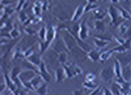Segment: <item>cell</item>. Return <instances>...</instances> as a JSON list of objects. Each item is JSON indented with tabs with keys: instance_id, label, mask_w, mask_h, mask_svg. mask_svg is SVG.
I'll return each instance as SVG.
<instances>
[{
	"instance_id": "cell-1",
	"label": "cell",
	"mask_w": 131,
	"mask_h": 95,
	"mask_svg": "<svg viewBox=\"0 0 131 95\" xmlns=\"http://www.w3.org/2000/svg\"><path fill=\"white\" fill-rule=\"evenodd\" d=\"M60 37H62V39H63V42H64L66 47H67L68 52H72V55H73L75 57H78V59H85V55H86V54L78 46L75 37L70 33V31H67V30L62 31Z\"/></svg>"
},
{
	"instance_id": "cell-2",
	"label": "cell",
	"mask_w": 131,
	"mask_h": 95,
	"mask_svg": "<svg viewBox=\"0 0 131 95\" xmlns=\"http://www.w3.org/2000/svg\"><path fill=\"white\" fill-rule=\"evenodd\" d=\"M71 7L68 5H59L54 9V18L58 20V22H66V21L71 20V16H70V12H71Z\"/></svg>"
},
{
	"instance_id": "cell-3",
	"label": "cell",
	"mask_w": 131,
	"mask_h": 95,
	"mask_svg": "<svg viewBox=\"0 0 131 95\" xmlns=\"http://www.w3.org/2000/svg\"><path fill=\"white\" fill-rule=\"evenodd\" d=\"M51 43H52V44H50L49 47H50V50H51L52 52H55V54H59V52H68V50H67V47H66L62 37L55 38V40L51 42Z\"/></svg>"
},
{
	"instance_id": "cell-4",
	"label": "cell",
	"mask_w": 131,
	"mask_h": 95,
	"mask_svg": "<svg viewBox=\"0 0 131 95\" xmlns=\"http://www.w3.org/2000/svg\"><path fill=\"white\" fill-rule=\"evenodd\" d=\"M58 33V31L55 30V27H54L52 25L51 26H46V38H45V42H43V48H49V46L51 44V42L54 40V38H55V34Z\"/></svg>"
},
{
	"instance_id": "cell-5",
	"label": "cell",
	"mask_w": 131,
	"mask_h": 95,
	"mask_svg": "<svg viewBox=\"0 0 131 95\" xmlns=\"http://www.w3.org/2000/svg\"><path fill=\"white\" fill-rule=\"evenodd\" d=\"M89 35V26L86 24V20L84 18L81 22L79 24V31H78V38L81 40H85Z\"/></svg>"
},
{
	"instance_id": "cell-6",
	"label": "cell",
	"mask_w": 131,
	"mask_h": 95,
	"mask_svg": "<svg viewBox=\"0 0 131 95\" xmlns=\"http://www.w3.org/2000/svg\"><path fill=\"white\" fill-rule=\"evenodd\" d=\"M38 74L42 77V80L45 82H50L51 81V76H50V72L47 70V67H46V62L45 60L42 59L41 64L38 65Z\"/></svg>"
},
{
	"instance_id": "cell-7",
	"label": "cell",
	"mask_w": 131,
	"mask_h": 95,
	"mask_svg": "<svg viewBox=\"0 0 131 95\" xmlns=\"http://www.w3.org/2000/svg\"><path fill=\"white\" fill-rule=\"evenodd\" d=\"M100 78L104 82H112L113 78H114V69L112 67H105L104 69H101Z\"/></svg>"
},
{
	"instance_id": "cell-8",
	"label": "cell",
	"mask_w": 131,
	"mask_h": 95,
	"mask_svg": "<svg viewBox=\"0 0 131 95\" xmlns=\"http://www.w3.org/2000/svg\"><path fill=\"white\" fill-rule=\"evenodd\" d=\"M38 74L37 72L34 70H29V69H21L20 74H18V78L21 80V82H26V81H30L33 77H36Z\"/></svg>"
},
{
	"instance_id": "cell-9",
	"label": "cell",
	"mask_w": 131,
	"mask_h": 95,
	"mask_svg": "<svg viewBox=\"0 0 131 95\" xmlns=\"http://www.w3.org/2000/svg\"><path fill=\"white\" fill-rule=\"evenodd\" d=\"M107 13H109V16H110V18H112V26H118L119 24H121V20H119V17H118V12H117V9H115L114 5L109 7Z\"/></svg>"
},
{
	"instance_id": "cell-10",
	"label": "cell",
	"mask_w": 131,
	"mask_h": 95,
	"mask_svg": "<svg viewBox=\"0 0 131 95\" xmlns=\"http://www.w3.org/2000/svg\"><path fill=\"white\" fill-rule=\"evenodd\" d=\"M107 14V10L100 8V7H97L92 10V18L93 20H104Z\"/></svg>"
},
{
	"instance_id": "cell-11",
	"label": "cell",
	"mask_w": 131,
	"mask_h": 95,
	"mask_svg": "<svg viewBox=\"0 0 131 95\" xmlns=\"http://www.w3.org/2000/svg\"><path fill=\"white\" fill-rule=\"evenodd\" d=\"M25 60L26 61H29V62H31L33 65H36V67H38L39 64H41V61H42V56H41V52H34V54H31L30 56H28V57H25Z\"/></svg>"
},
{
	"instance_id": "cell-12",
	"label": "cell",
	"mask_w": 131,
	"mask_h": 95,
	"mask_svg": "<svg viewBox=\"0 0 131 95\" xmlns=\"http://www.w3.org/2000/svg\"><path fill=\"white\" fill-rule=\"evenodd\" d=\"M84 4H79L78 7H76V9L73 10V13H72V16H71V22H76V21H78L83 14H84Z\"/></svg>"
},
{
	"instance_id": "cell-13",
	"label": "cell",
	"mask_w": 131,
	"mask_h": 95,
	"mask_svg": "<svg viewBox=\"0 0 131 95\" xmlns=\"http://www.w3.org/2000/svg\"><path fill=\"white\" fill-rule=\"evenodd\" d=\"M105 22H104V20H94V22H93V30H94V33H98V34H101L105 31Z\"/></svg>"
},
{
	"instance_id": "cell-14",
	"label": "cell",
	"mask_w": 131,
	"mask_h": 95,
	"mask_svg": "<svg viewBox=\"0 0 131 95\" xmlns=\"http://www.w3.org/2000/svg\"><path fill=\"white\" fill-rule=\"evenodd\" d=\"M55 81H57V83H60V82H63L64 80H66V74H64V70H63V68L62 67H55Z\"/></svg>"
},
{
	"instance_id": "cell-15",
	"label": "cell",
	"mask_w": 131,
	"mask_h": 95,
	"mask_svg": "<svg viewBox=\"0 0 131 95\" xmlns=\"http://www.w3.org/2000/svg\"><path fill=\"white\" fill-rule=\"evenodd\" d=\"M117 27H118V33L122 35L123 33H126V31L130 29V20H125V21H122V22L119 24Z\"/></svg>"
},
{
	"instance_id": "cell-16",
	"label": "cell",
	"mask_w": 131,
	"mask_h": 95,
	"mask_svg": "<svg viewBox=\"0 0 131 95\" xmlns=\"http://www.w3.org/2000/svg\"><path fill=\"white\" fill-rule=\"evenodd\" d=\"M73 37H75V35H73ZM75 39H76V43H78V46H79V47H80V48H81V50L85 52V54H86V52H89V51L92 50V47H91L88 43H85L84 40L79 39L78 37H75Z\"/></svg>"
},
{
	"instance_id": "cell-17",
	"label": "cell",
	"mask_w": 131,
	"mask_h": 95,
	"mask_svg": "<svg viewBox=\"0 0 131 95\" xmlns=\"http://www.w3.org/2000/svg\"><path fill=\"white\" fill-rule=\"evenodd\" d=\"M115 59L119 61V64H122L123 67L130 64V55H128V54L126 55V52H122V55H121V56H117Z\"/></svg>"
},
{
	"instance_id": "cell-18",
	"label": "cell",
	"mask_w": 131,
	"mask_h": 95,
	"mask_svg": "<svg viewBox=\"0 0 131 95\" xmlns=\"http://www.w3.org/2000/svg\"><path fill=\"white\" fill-rule=\"evenodd\" d=\"M100 54H101V51L98 50V48H97V50H93V48H92L89 52H86V56H88L92 61H97L98 57H100Z\"/></svg>"
},
{
	"instance_id": "cell-19",
	"label": "cell",
	"mask_w": 131,
	"mask_h": 95,
	"mask_svg": "<svg viewBox=\"0 0 131 95\" xmlns=\"http://www.w3.org/2000/svg\"><path fill=\"white\" fill-rule=\"evenodd\" d=\"M67 64H68V67L71 68L73 76H80L81 73H83V69H81L78 64H75V62H67Z\"/></svg>"
},
{
	"instance_id": "cell-20",
	"label": "cell",
	"mask_w": 131,
	"mask_h": 95,
	"mask_svg": "<svg viewBox=\"0 0 131 95\" xmlns=\"http://www.w3.org/2000/svg\"><path fill=\"white\" fill-rule=\"evenodd\" d=\"M37 94H39V95H45V94H47L49 92V87H47V82H45V81H43L42 83H41V85L34 90Z\"/></svg>"
},
{
	"instance_id": "cell-21",
	"label": "cell",
	"mask_w": 131,
	"mask_h": 95,
	"mask_svg": "<svg viewBox=\"0 0 131 95\" xmlns=\"http://www.w3.org/2000/svg\"><path fill=\"white\" fill-rule=\"evenodd\" d=\"M67 59H68V52H59L57 54V61L58 64H66L67 62Z\"/></svg>"
},
{
	"instance_id": "cell-22",
	"label": "cell",
	"mask_w": 131,
	"mask_h": 95,
	"mask_svg": "<svg viewBox=\"0 0 131 95\" xmlns=\"http://www.w3.org/2000/svg\"><path fill=\"white\" fill-rule=\"evenodd\" d=\"M9 35H10V39H16V38H18L21 35V31H20L17 24L13 22V27H12V30L9 31Z\"/></svg>"
},
{
	"instance_id": "cell-23",
	"label": "cell",
	"mask_w": 131,
	"mask_h": 95,
	"mask_svg": "<svg viewBox=\"0 0 131 95\" xmlns=\"http://www.w3.org/2000/svg\"><path fill=\"white\" fill-rule=\"evenodd\" d=\"M130 64L128 65H125V68L122 69L121 72V74H122V78L126 81V82H130Z\"/></svg>"
},
{
	"instance_id": "cell-24",
	"label": "cell",
	"mask_w": 131,
	"mask_h": 95,
	"mask_svg": "<svg viewBox=\"0 0 131 95\" xmlns=\"http://www.w3.org/2000/svg\"><path fill=\"white\" fill-rule=\"evenodd\" d=\"M37 35H38V39L41 42H45V38H46V25H42L39 27V30L37 31Z\"/></svg>"
},
{
	"instance_id": "cell-25",
	"label": "cell",
	"mask_w": 131,
	"mask_h": 95,
	"mask_svg": "<svg viewBox=\"0 0 131 95\" xmlns=\"http://www.w3.org/2000/svg\"><path fill=\"white\" fill-rule=\"evenodd\" d=\"M117 9V12L121 14V17L123 20H130V13H128V10H126L125 8H121V7H115Z\"/></svg>"
},
{
	"instance_id": "cell-26",
	"label": "cell",
	"mask_w": 131,
	"mask_h": 95,
	"mask_svg": "<svg viewBox=\"0 0 131 95\" xmlns=\"http://www.w3.org/2000/svg\"><path fill=\"white\" fill-rule=\"evenodd\" d=\"M31 12L34 13L36 16L41 14V12H42V9H41V0H37V2L34 3V5H33V8H31Z\"/></svg>"
},
{
	"instance_id": "cell-27",
	"label": "cell",
	"mask_w": 131,
	"mask_h": 95,
	"mask_svg": "<svg viewBox=\"0 0 131 95\" xmlns=\"http://www.w3.org/2000/svg\"><path fill=\"white\" fill-rule=\"evenodd\" d=\"M28 18H29V17H28V14H26V9H21L20 12H18V21L24 25V24L26 22Z\"/></svg>"
},
{
	"instance_id": "cell-28",
	"label": "cell",
	"mask_w": 131,
	"mask_h": 95,
	"mask_svg": "<svg viewBox=\"0 0 131 95\" xmlns=\"http://www.w3.org/2000/svg\"><path fill=\"white\" fill-rule=\"evenodd\" d=\"M36 48H37V43H36V44H33V46H30L29 48H26V50L23 52V57L25 59V57L30 56L31 54H34V52H36Z\"/></svg>"
},
{
	"instance_id": "cell-29",
	"label": "cell",
	"mask_w": 131,
	"mask_h": 95,
	"mask_svg": "<svg viewBox=\"0 0 131 95\" xmlns=\"http://www.w3.org/2000/svg\"><path fill=\"white\" fill-rule=\"evenodd\" d=\"M112 55H113V48H112V50H107V51H105V52H101V54H100V57H98V60L105 61V60H107L109 57H110Z\"/></svg>"
},
{
	"instance_id": "cell-30",
	"label": "cell",
	"mask_w": 131,
	"mask_h": 95,
	"mask_svg": "<svg viewBox=\"0 0 131 95\" xmlns=\"http://www.w3.org/2000/svg\"><path fill=\"white\" fill-rule=\"evenodd\" d=\"M20 72H21V68L20 67H13L12 68V70H10V74H9V77H10V80H16L17 77H18V74H20Z\"/></svg>"
},
{
	"instance_id": "cell-31",
	"label": "cell",
	"mask_w": 131,
	"mask_h": 95,
	"mask_svg": "<svg viewBox=\"0 0 131 95\" xmlns=\"http://www.w3.org/2000/svg\"><path fill=\"white\" fill-rule=\"evenodd\" d=\"M94 38L101 39V40H105V42H107V43H110L112 39H113V37H112V35H109V34H96Z\"/></svg>"
},
{
	"instance_id": "cell-32",
	"label": "cell",
	"mask_w": 131,
	"mask_h": 95,
	"mask_svg": "<svg viewBox=\"0 0 131 95\" xmlns=\"http://www.w3.org/2000/svg\"><path fill=\"white\" fill-rule=\"evenodd\" d=\"M93 43H94V46H96L98 50H101V48H104L105 46H107V44H109L107 42H105V40H101V39H97V38H94Z\"/></svg>"
},
{
	"instance_id": "cell-33",
	"label": "cell",
	"mask_w": 131,
	"mask_h": 95,
	"mask_svg": "<svg viewBox=\"0 0 131 95\" xmlns=\"http://www.w3.org/2000/svg\"><path fill=\"white\" fill-rule=\"evenodd\" d=\"M97 7H98L97 3H86V4L84 5V10H83V12L86 13V12H89V10H93V9L97 8Z\"/></svg>"
},
{
	"instance_id": "cell-34",
	"label": "cell",
	"mask_w": 131,
	"mask_h": 95,
	"mask_svg": "<svg viewBox=\"0 0 131 95\" xmlns=\"http://www.w3.org/2000/svg\"><path fill=\"white\" fill-rule=\"evenodd\" d=\"M24 33H26V35H29V37H33L34 34H37V31H36V29H33L31 26H24Z\"/></svg>"
},
{
	"instance_id": "cell-35",
	"label": "cell",
	"mask_w": 131,
	"mask_h": 95,
	"mask_svg": "<svg viewBox=\"0 0 131 95\" xmlns=\"http://www.w3.org/2000/svg\"><path fill=\"white\" fill-rule=\"evenodd\" d=\"M109 90H110L112 94H115V95H119V94H121V92H119V85H117L115 82L112 83V85H110V89H109Z\"/></svg>"
},
{
	"instance_id": "cell-36",
	"label": "cell",
	"mask_w": 131,
	"mask_h": 95,
	"mask_svg": "<svg viewBox=\"0 0 131 95\" xmlns=\"http://www.w3.org/2000/svg\"><path fill=\"white\" fill-rule=\"evenodd\" d=\"M84 87H86V89H91V90H93V89H96L98 85H96L94 82H92V81H84Z\"/></svg>"
},
{
	"instance_id": "cell-37",
	"label": "cell",
	"mask_w": 131,
	"mask_h": 95,
	"mask_svg": "<svg viewBox=\"0 0 131 95\" xmlns=\"http://www.w3.org/2000/svg\"><path fill=\"white\" fill-rule=\"evenodd\" d=\"M50 4L47 0H41V9H42V12H46V10L49 9Z\"/></svg>"
},
{
	"instance_id": "cell-38",
	"label": "cell",
	"mask_w": 131,
	"mask_h": 95,
	"mask_svg": "<svg viewBox=\"0 0 131 95\" xmlns=\"http://www.w3.org/2000/svg\"><path fill=\"white\" fill-rule=\"evenodd\" d=\"M126 51H128V50L123 44H119V46H117V47L113 48V52H126Z\"/></svg>"
},
{
	"instance_id": "cell-39",
	"label": "cell",
	"mask_w": 131,
	"mask_h": 95,
	"mask_svg": "<svg viewBox=\"0 0 131 95\" xmlns=\"http://www.w3.org/2000/svg\"><path fill=\"white\" fill-rule=\"evenodd\" d=\"M15 3H17V0H0V4L4 5V7L12 5V4H15Z\"/></svg>"
},
{
	"instance_id": "cell-40",
	"label": "cell",
	"mask_w": 131,
	"mask_h": 95,
	"mask_svg": "<svg viewBox=\"0 0 131 95\" xmlns=\"http://www.w3.org/2000/svg\"><path fill=\"white\" fill-rule=\"evenodd\" d=\"M39 21H42V17H41V16L31 17V18H30V25H37V24H39Z\"/></svg>"
},
{
	"instance_id": "cell-41",
	"label": "cell",
	"mask_w": 131,
	"mask_h": 95,
	"mask_svg": "<svg viewBox=\"0 0 131 95\" xmlns=\"http://www.w3.org/2000/svg\"><path fill=\"white\" fill-rule=\"evenodd\" d=\"M26 0H17V5H16V12H20L21 8H23V5L25 4Z\"/></svg>"
},
{
	"instance_id": "cell-42",
	"label": "cell",
	"mask_w": 131,
	"mask_h": 95,
	"mask_svg": "<svg viewBox=\"0 0 131 95\" xmlns=\"http://www.w3.org/2000/svg\"><path fill=\"white\" fill-rule=\"evenodd\" d=\"M113 39H115V42H117V43H118V46H119V44H123V42H125V39H123V38H121V37H118V35L113 37Z\"/></svg>"
},
{
	"instance_id": "cell-43",
	"label": "cell",
	"mask_w": 131,
	"mask_h": 95,
	"mask_svg": "<svg viewBox=\"0 0 131 95\" xmlns=\"http://www.w3.org/2000/svg\"><path fill=\"white\" fill-rule=\"evenodd\" d=\"M94 78H96V74H94V73H88V74H86L85 81H94Z\"/></svg>"
},
{
	"instance_id": "cell-44",
	"label": "cell",
	"mask_w": 131,
	"mask_h": 95,
	"mask_svg": "<svg viewBox=\"0 0 131 95\" xmlns=\"http://www.w3.org/2000/svg\"><path fill=\"white\" fill-rule=\"evenodd\" d=\"M5 89H7L5 82H2V83H0V94H2V92H4V91H5Z\"/></svg>"
},
{
	"instance_id": "cell-45",
	"label": "cell",
	"mask_w": 131,
	"mask_h": 95,
	"mask_svg": "<svg viewBox=\"0 0 131 95\" xmlns=\"http://www.w3.org/2000/svg\"><path fill=\"white\" fill-rule=\"evenodd\" d=\"M3 68H5V61L2 56H0V69H3Z\"/></svg>"
},
{
	"instance_id": "cell-46",
	"label": "cell",
	"mask_w": 131,
	"mask_h": 95,
	"mask_svg": "<svg viewBox=\"0 0 131 95\" xmlns=\"http://www.w3.org/2000/svg\"><path fill=\"white\" fill-rule=\"evenodd\" d=\"M100 92H102V94H112L110 90L106 89V87H102V86H101V91H100Z\"/></svg>"
},
{
	"instance_id": "cell-47",
	"label": "cell",
	"mask_w": 131,
	"mask_h": 95,
	"mask_svg": "<svg viewBox=\"0 0 131 95\" xmlns=\"http://www.w3.org/2000/svg\"><path fill=\"white\" fill-rule=\"evenodd\" d=\"M84 92V89H80V90H75L72 92V95H79V94H83Z\"/></svg>"
},
{
	"instance_id": "cell-48",
	"label": "cell",
	"mask_w": 131,
	"mask_h": 95,
	"mask_svg": "<svg viewBox=\"0 0 131 95\" xmlns=\"http://www.w3.org/2000/svg\"><path fill=\"white\" fill-rule=\"evenodd\" d=\"M2 82H4V76L0 74V83H2Z\"/></svg>"
},
{
	"instance_id": "cell-49",
	"label": "cell",
	"mask_w": 131,
	"mask_h": 95,
	"mask_svg": "<svg viewBox=\"0 0 131 95\" xmlns=\"http://www.w3.org/2000/svg\"><path fill=\"white\" fill-rule=\"evenodd\" d=\"M86 3H97V0H85Z\"/></svg>"
},
{
	"instance_id": "cell-50",
	"label": "cell",
	"mask_w": 131,
	"mask_h": 95,
	"mask_svg": "<svg viewBox=\"0 0 131 95\" xmlns=\"http://www.w3.org/2000/svg\"><path fill=\"white\" fill-rule=\"evenodd\" d=\"M121 0H110V3H114V4H117V3H119Z\"/></svg>"
},
{
	"instance_id": "cell-51",
	"label": "cell",
	"mask_w": 131,
	"mask_h": 95,
	"mask_svg": "<svg viewBox=\"0 0 131 95\" xmlns=\"http://www.w3.org/2000/svg\"><path fill=\"white\" fill-rule=\"evenodd\" d=\"M47 2H49V4H50V5L52 4V0H47Z\"/></svg>"
},
{
	"instance_id": "cell-52",
	"label": "cell",
	"mask_w": 131,
	"mask_h": 95,
	"mask_svg": "<svg viewBox=\"0 0 131 95\" xmlns=\"http://www.w3.org/2000/svg\"><path fill=\"white\" fill-rule=\"evenodd\" d=\"M102 2H106L107 3V2H110V0H102Z\"/></svg>"
},
{
	"instance_id": "cell-53",
	"label": "cell",
	"mask_w": 131,
	"mask_h": 95,
	"mask_svg": "<svg viewBox=\"0 0 131 95\" xmlns=\"http://www.w3.org/2000/svg\"><path fill=\"white\" fill-rule=\"evenodd\" d=\"M62 2H63V0H62Z\"/></svg>"
}]
</instances>
